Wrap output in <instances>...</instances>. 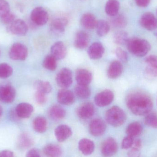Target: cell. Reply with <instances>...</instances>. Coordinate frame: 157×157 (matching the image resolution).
Returning a JSON list of instances; mask_svg holds the SVG:
<instances>
[{
  "mask_svg": "<svg viewBox=\"0 0 157 157\" xmlns=\"http://www.w3.org/2000/svg\"><path fill=\"white\" fill-rule=\"evenodd\" d=\"M126 102L130 110L137 116L147 115L153 108L151 98L143 92L131 93L127 96Z\"/></svg>",
  "mask_w": 157,
  "mask_h": 157,
  "instance_id": "6da1fadb",
  "label": "cell"
},
{
  "mask_svg": "<svg viewBox=\"0 0 157 157\" xmlns=\"http://www.w3.org/2000/svg\"><path fill=\"white\" fill-rule=\"evenodd\" d=\"M126 45L129 51L138 57L145 56L151 49V45L147 41L138 38L129 39Z\"/></svg>",
  "mask_w": 157,
  "mask_h": 157,
  "instance_id": "7a4b0ae2",
  "label": "cell"
},
{
  "mask_svg": "<svg viewBox=\"0 0 157 157\" xmlns=\"http://www.w3.org/2000/svg\"><path fill=\"white\" fill-rule=\"evenodd\" d=\"M105 117L109 124L116 127L121 126L126 120L125 112L117 106H114L107 111Z\"/></svg>",
  "mask_w": 157,
  "mask_h": 157,
  "instance_id": "3957f363",
  "label": "cell"
},
{
  "mask_svg": "<svg viewBox=\"0 0 157 157\" xmlns=\"http://www.w3.org/2000/svg\"><path fill=\"white\" fill-rule=\"evenodd\" d=\"M28 53L27 48L24 44L15 43L10 48L9 55L12 60L24 61L27 57Z\"/></svg>",
  "mask_w": 157,
  "mask_h": 157,
  "instance_id": "277c9868",
  "label": "cell"
},
{
  "mask_svg": "<svg viewBox=\"0 0 157 157\" xmlns=\"http://www.w3.org/2000/svg\"><path fill=\"white\" fill-rule=\"evenodd\" d=\"M30 18L34 24L37 26H43L48 20V14L43 7H37L32 10Z\"/></svg>",
  "mask_w": 157,
  "mask_h": 157,
  "instance_id": "5b68a950",
  "label": "cell"
},
{
  "mask_svg": "<svg viewBox=\"0 0 157 157\" xmlns=\"http://www.w3.org/2000/svg\"><path fill=\"white\" fill-rule=\"evenodd\" d=\"M56 82L62 88H69L72 84V74L71 70L68 68L62 69L56 77Z\"/></svg>",
  "mask_w": 157,
  "mask_h": 157,
  "instance_id": "8992f818",
  "label": "cell"
},
{
  "mask_svg": "<svg viewBox=\"0 0 157 157\" xmlns=\"http://www.w3.org/2000/svg\"><path fill=\"white\" fill-rule=\"evenodd\" d=\"M114 99V94L112 91L108 89L98 93L95 97V103L100 107L108 106L112 102Z\"/></svg>",
  "mask_w": 157,
  "mask_h": 157,
  "instance_id": "52a82bcc",
  "label": "cell"
},
{
  "mask_svg": "<svg viewBox=\"0 0 157 157\" xmlns=\"http://www.w3.org/2000/svg\"><path fill=\"white\" fill-rule=\"evenodd\" d=\"M140 23L142 27L148 30H155L157 28V18L150 12H146L142 15Z\"/></svg>",
  "mask_w": 157,
  "mask_h": 157,
  "instance_id": "ba28073f",
  "label": "cell"
},
{
  "mask_svg": "<svg viewBox=\"0 0 157 157\" xmlns=\"http://www.w3.org/2000/svg\"><path fill=\"white\" fill-rule=\"evenodd\" d=\"M16 96V91L13 86L9 85L0 87V100L5 103H12Z\"/></svg>",
  "mask_w": 157,
  "mask_h": 157,
  "instance_id": "9c48e42d",
  "label": "cell"
},
{
  "mask_svg": "<svg viewBox=\"0 0 157 157\" xmlns=\"http://www.w3.org/2000/svg\"><path fill=\"white\" fill-rule=\"evenodd\" d=\"M8 29L11 33L14 35L23 36L26 34L28 28L27 25L24 20L17 19L9 24Z\"/></svg>",
  "mask_w": 157,
  "mask_h": 157,
  "instance_id": "30bf717a",
  "label": "cell"
},
{
  "mask_svg": "<svg viewBox=\"0 0 157 157\" xmlns=\"http://www.w3.org/2000/svg\"><path fill=\"white\" fill-rule=\"evenodd\" d=\"M101 153L105 156H111L117 153L118 144L116 141L112 138L106 139L101 146Z\"/></svg>",
  "mask_w": 157,
  "mask_h": 157,
  "instance_id": "8fae6325",
  "label": "cell"
},
{
  "mask_svg": "<svg viewBox=\"0 0 157 157\" xmlns=\"http://www.w3.org/2000/svg\"><path fill=\"white\" fill-rule=\"evenodd\" d=\"M106 129L105 123L100 119H94L90 124L89 131L93 136H101L105 132Z\"/></svg>",
  "mask_w": 157,
  "mask_h": 157,
  "instance_id": "7c38bea8",
  "label": "cell"
},
{
  "mask_svg": "<svg viewBox=\"0 0 157 157\" xmlns=\"http://www.w3.org/2000/svg\"><path fill=\"white\" fill-rule=\"evenodd\" d=\"M68 20L65 18L59 17L52 20L50 24V29L54 34L60 35L65 31Z\"/></svg>",
  "mask_w": 157,
  "mask_h": 157,
  "instance_id": "4fadbf2b",
  "label": "cell"
},
{
  "mask_svg": "<svg viewBox=\"0 0 157 157\" xmlns=\"http://www.w3.org/2000/svg\"><path fill=\"white\" fill-rule=\"evenodd\" d=\"M58 100L63 105H70L72 104L75 100L74 94L66 88L61 89L58 94Z\"/></svg>",
  "mask_w": 157,
  "mask_h": 157,
  "instance_id": "5bb4252c",
  "label": "cell"
},
{
  "mask_svg": "<svg viewBox=\"0 0 157 157\" xmlns=\"http://www.w3.org/2000/svg\"><path fill=\"white\" fill-rule=\"evenodd\" d=\"M95 109L94 105L87 102L82 104L78 108L77 114L79 118L87 119L91 118L95 113Z\"/></svg>",
  "mask_w": 157,
  "mask_h": 157,
  "instance_id": "9a60e30c",
  "label": "cell"
},
{
  "mask_svg": "<svg viewBox=\"0 0 157 157\" xmlns=\"http://www.w3.org/2000/svg\"><path fill=\"white\" fill-rule=\"evenodd\" d=\"M33 110L34 108L31 104L27 103H22L17 106L15 112L18 118L27 119L30 117Z\"/></svg>",
  "mask_w": 157,
  "mask_h": 157,
  "instance_id": "2e32d148",
  "label": "cell"
},
{
  "mask_svg": "<svg viewBox=\"0 0 157 157\" xmlns=\"http://www.w3.org/2000/svg\"><path fill=\"white\" fill-rule=\"evenodd\" d=\"M145 62L147 64L146 73L151 77H157V56L151 55L146 58Z\"/></svg>",
  "mask_w": 157,
  "mask_h": 157,
  "instance_id": "e0dca14e",
  "label": "cell"
},
{
  "mask_svg": "<svg viewBox=\"0 0 157 157\" xmlns=\"http://www.w3.org/2000/svg\"><path fill=\"white\" fill-rule=\"evenodd\" d=\"M51 54L57 60L64 59L67 54V49L62 41L54 43L51 49Z\"/></svg>",
  "mask_w": 157,
  "mask_h": 157,
  "instance_id": "ac0fdd59",
  "label": "cell"
},
{
  "mask_svg": "<svg viewBox=\"0 0 157 157\" xmlns=\"http://www.w3.org/2000/svg\"><path fill=\"white\" fill-rule=\"evenodd\" d=\"M104 53V49L101 43L95 42L92 43L88 49V54L92 60H98L101 58Z\"/></svg>",
  "mask_w": 157,
  "mask_h": 157,
  "instance_id": "d6986e66",
  "label": "cell"
},
{
  "mask_svg": "<svg viewBox=\"0 0 157 157\" xmlns=\"http://www.w3.org/2000/svg\"><path fill=\"white\" fill-rule=\"evenodd\" d=\"M72 134L70 127L66 125L58 126L55 130V135L59 142H63L70 138Z\"/></svg>",
  "mask_w": 157,
  "mask_h": 157,
  "instance_id": "ffe728a7",
  "label": "cell"
},
{
  "mask_svg": "<svg viewBox=\"0 0 157 157\" xmlns=\"http://www.w3.org/2000/svg\"><path fill=\"white\" fill-rule=\"evenodd\" d=\"M76 80L78 84L88 86L92 80V75L86 69H79L76 72Z\"/></svg>",
  "mask_w": 157,
  "mask_h": 157,
  "instance_id": "44dd1931",
  "label": "cell"
},
{
  "mask_svg": "<svg viewBox=\"0 0 157 157\" xmlns=\"http://www.w3.org/2000/svg\"><path fill=\"white\" fill-rule=\"evenodd\" d=\"M123 67L121 62L115 61L111 63L108 71V76L111 79L118 78L122 73Z\"/></svg>",
  "mask_w": 157,
  "mask_h": 157,
  "instance_id": "7402d4cb",
  "label": "cell"
},
{
  "mask_svg": "<svg viewBox=\"0 0 157 157\" xmlns=\"http://www.w3.org/2000/svg\"><path fill=\"white\" fill-rule=\"evenodd\" d=\"M89 41V36L87 33L85 31H78L75 37V46L77 49H83L87 47Z\"/></svg>",
  "mask_w": 157,
  "mask_h": 157,
  "instance_id": "603a6c76",
  "label": "cell"
},
{
  "mask_svg": "<svg viewBox=\"0 0 157 157\" xmlns=\"http://www.w3.org/2000/svg\"><path fill=\"white\" fill-rule=\"evenodd\" d=\"M97 21L94 15L90 13L84 14L80 18V23L83 27L92 29L96 27Z\"/></svg>",
  "mask_w": 157,
  "mask_h": 157,
  "instance_id": "cb8c5ba5",
  "label": "cell"
},
{
  "mask_svg": "<svg viewBox=\"0 0 157 157\" xmlns=\"http://www.w3.org/2000/svg\"><path fill=\"white\" fill-rule=\"evenodd\" d=\"M78 148L81 153L85 155H91L94 150V143L88 139H81L78 143Z\"/></svg>",
  "mask_w": 157,
  "mask_h": 157,
  "instance_id": "d4e9b609",
  "label": "cell"
},
{
  "mask_svg": "<svg viewBox=\"0 0 157 157\" xmlns=\"http://www.w3.org/2000/svg\"><path fill=\"white\" fill-rule=\"evenodd\" d=\"M49 116L54 120H60L63 119L66 115L65 110L59 105H54L50 108Z\"/></svg>",
  "mask_w": 157,
  "mask_h": 157,
  "instance_id": "484cf974",
  "label": "cell"
},
{
  "mask_svg": "<svg viewBox=\"0 0 157 157\" xmlns=\"http://www.w3.org/2000/svg\"><path fill=\"white\" fill-rule=\"evenodd\" d=\"M143 128L140 123L135 122L130 124L126 128L127 135L134 137L139 136L143 132Z\"/></svg>",
  "mask_w": 157,
  "mask_h": 157,
  "instance_id": "4316f807",
  "label": "cell"
},
{
  "mask_svg": "<svg viewBox=\"0 0 157 157\" xmlns=\"http://www.w3.org/2000/svg\"><path fill=\"white\" fill-rule=\"evenodd\" d=\"M120 7V2L118 0H109L105 6V12L108 15L114 16L118 14Z\"/></svg>",
  "mask_w": 157,
  "mask_h": 157,
  "instance_id": "83f0119b",
  "label": "cell"
},
{
  "mask_svg": "<svg viewBox=\"0 0 157 157\" xmlns=\"http://www.w3.org/2000/svg\"><path fill=\"white\" fill-rule=\"evenodd\" d=\"M33 127L37 132L39 133L45 132L48 128L47 120L43 117H37L33 121Z\"/></svg>",
  "mask_w": 157,
  "mask_h": 157,
  "instance_id": "f1b7e54d",
  "label": "cell"
},
{
  "mask_svg": "<svg viewBox=\"0 0 157 157\" xmlns=\"http://www.w3.org/2000/svg\"><path fill=\"white\" fill-rule=\"evenodd\" d=\"M43 152L48 157L60 156L62 153L61 147L55 144H49L46 146L43 149Z\"/></svg>",
  "mask_w": 157,
  "mask_h": 157,
  "instance_id": "f546056e",
  "label": "cell"
},
{
  "mask_svg": "<svg viewBox=\"0 0 157 157\" xmlns=\"http://www.w3.org/2000/svg\"><path fill=\"white\" fill-rule=\"evenodd\" d=\"M33 138L28 134H22L18 139V145L22 149H27L33 145Z\"/></svg>",
  "mask_w": 157,
  "mask_h": 157,
  "instance_id": "4dcf8cb0",
  "label": "cell"
},
{
  "mask_svg": "<svg viewBox=\"0 0 157 157\" xmlns=\"http://www.w3.org/2000/svg\"><path fill=\"white\" fill-rule=\"evenodd\" d=\"M96 28L97 34L99 37H104L109 31V24L106 20L101 19L97 21Z\"/></svg>",
  "mask_w": 157,
  "mask_h": 157,
  "instance_id": "1f68e13d",
  "label": "cell"
},
{
  "mask_svg": "<svg viewBox=\"0 0 157 157\" xmlns=\"http://www.w3.org/2000/svg\"><path fill=\"white\" fill-rule=\"evenodd\" d=\"M75 92L78 97L83 99L88 98L90 95V90L88 86L78 84L75 88Z\"/></svg>",
  "mask_w": 157,
  "mask_h": 157,
  "instance_id": "d6a6232c",
  "label": "cell"
},
{
  "mask_svg": "<svg viewBox=\"0 0 157 157\" xmlns=\"http://www.w3.org/2000/svg\"><path fill=\"white\" fill-rule=\"evenodd\" d=\"M129 39L128 33L124 31H118L113 36V41L118 45L126 44Z\"/></svg>",
  "mask_w": 157,
  "mask_h": 157,
  "instance_id": "836d02e7",
  "label": "cell"
},
{
  "mask_svg": "<svg viewBox=\"0 0 157 157\" xmlns=\"http://www.w3.org/2000/svg\"><path fill=\"white\" fill-rule=\"evenodd\" d=\"M34 86L37 91L43 92L46 94L50 93L52 90V87L48 82L38 80L35 83Z\"/></svg>",
  "mask_w": 157,
  "mask_h": 157,
  "instance_id": "e575fe53",
  "label": "cell"
},
{
  "mask_svg": "<svg viewBox=\"0 0 157 157\" xmlns=\"http://www.w3.org/2000/svg\"><path fill=\"white\" fill-rule=\"evenodd\" d=\"M57 60L52 54L48 55L43 61V67L50 71H54L57 67Z\"/></svg>",
  "mask_w": 157,
  "mask_h": 157,
  "instance_id": "d590c367",
  "label": "cell"
},
{
  "mask_svg": "<svg viewBox=\"0 0 157 157\" xmlns=\"http://www.w3.org/2000/svg\"><path fill=\"white\" fill-rule=\"evenodd\" d=\"M111 22L113 26L118 28H122L127 25V20L124 16L122 15H116L112 16Z\"/></svg>",
  "mask_w": 157,
  "mask_h": 157,
  "instance_id": "8d00e7d4",
  "label": "cell"
},
{
  "mask_svg": "<svg viewBox=\"0 0 157 157\" xmlns=\"http://www.w3.org/2000/svg\"><path fill=\"white\" fill-rule=\"evenodd\" d=\"M142 141L140 139H136L134 141L131 150L128 153V155L130 157L140 156V150L142 148Z\"/></svg>",
  "mask_w": 157,
  "mask_h": 157,
  "instance_id": "74e56055",
  "label": "cell"
},
{
  "mask_svg": "<svg viewBox=\"0 0 157 157\" xmlns=\"http://www.w3.org/2000/svg\"><path fill=\"white\" fill-rule=\"evenodd\" d=\"M13 73V69L6 63L0 64V78H6L10 77Z\"/></svg>",
  "mask_w": 157,
  "mask_h": 157,
  "instance_id": "f35d334b",
  "label": "cell"
},
{
  "mask_svg": "<svg viewBox=\"0 0 157 157\" xmlns=\"http://www.w3.org/2000/svg\"><path fill=\"white\" fill-rule=\"evenodd\" d=\"M145 118V123L147 125L152 128L157 129V115L151 113L147 114Z\"/></svg>",
  "mask_w": 157,
  "mask_h": 157,
  "instance_id": "ab89813d",
  "label": "cell"
},
{
  "mask_svg": "<svg viewBox=\"0 0 157 157\" xmlns=\"http://www.w3.org/2000/svg\"><path fill=\"white\" fill-rule=\"evenodd\" d=\"M10 13V6L6 0H0V19Z\"/></svg>",
  "mask_w": 157,
  "mask_h": 157,
  "instance_id": "60d3db41",
  "label": "cell"
},
{
  "mask_svg": "<svg viewBox=\"0 0 157 157\" xmlns=\"http://www.w3.org/2000/svg\"><path fill=\"white\" fill-rule=\"evenodd\" d=\"M134 141V137L127 135L123 140L121 144L122 148L124 149H128L131 148L132 146Z\"/></svg>",
  "mask_w": 157,
  "mask_h": 157,
  "instance_id": "b9f144b4",
  "label": "cell"
},
{
  "mask_svg": "<svg viewBox=\"0 0 157 157\" xmlns=\"http://www.w3.org/2000/svg\"><path fill=\"white\" fill-rule=\"evenodd\" d=\"M115 53L118 59L123 62H126L128 61V54L122 49L120 48H117L115 51Z\"/></svg>",
  "mask_w": 157,
  "mask_h": 157,
  "instance_id": "7bdbcfd3",
  "label": "cell"
},
{
  "mask_svg": "<svg viewBox=\"0 0 157 157\" xmlns=\"http://www.w3.org/2000/svg\"><path fill=\"white\" fill-rule=\"evenodd\" d=\"M36 101L38 104L42 105L46 102V94L40 91H37L35 95Z\"/></svg>",
  "mask_w": 157,
  "mask_h": 157,
  "instance_id": "ee69618b",
  "label": "cell"
},
{
  "mask_svg": "<svg viewBox=\"0 0 157 157\" xmlns=\"http://www.w3.org/2000/svg\"><path fill=\"white\" fill-rule=\"evenodd\" d=\"M1 20H2V22L4 24L9 25L12 23L14 20H15V17L13 14L10 13L5 16L4 17L2 18Z\"/></svg>",
  "mask_w": 157,
  "mask_h": 157,
  "instance_id": "f6af8a7d",
  "label": "cell"
},
{
  "mask_svg": "<svg viewBox=\"0 0 157 157\" xmlns=\"http://www.w3.org/2000/svg\"><path fill=\"white\" fill-rule=\"evenodd\" d=\"M26 156L27 157H39L40 156V153L38 149H36V148H33L27 152Z\"/></svg>",
  "mask_w": 157,
  "mask_h": 157,
  "instance_id": "bcb514c9",
  "label": "cell"
},
{
  "mask_svg": "<svg viewBox=\"0 0 157 157\" xmlns=\"http://www.w3.org/2000/svg\"><path fill=\"white\" fill-rule=\"evenodd\" d=\"M151 0H135L136 3L138 6L141 7H147L149 5Z\"/></svg>",
  "mask_w": 157,
  "mask_h": 157,
  "instance_id": "7dc6e473",
  "label": "cell"
},
{
  "mask_svg": "<svg viewBox=\"0 0 157 157\" xmlns=\"http://www.w3.org/2000/svg\"><path fill=\"white\" fill-rule=\"evenodd\" d=\"M13 153L9 150H4L0 152V157H13Z\"/></svg>",
  "mask_w": 157,
  "mask_h": 157,
  "instance_id": "c3c4849f",
  "label": "cell"
},
{
  "mask_svg": "<svg viewBox=\"0 0 157 157\" xmlns=\"http://www.w3.org/2000/svg\"><path fill=\"white\" fill-rule=\"evenodd\" d=\"M2 113V107H1V106H0V117H1Z\"/></svg>",
  "mask_w": 157,
  "mask_h": 157,
  "instance_id": "681fc988",
  "label": "cell"
},
{
  "mask_svg": "<svg viewBox=\"0 0 157 157\" xmlns=\"http://www.w3.org/2000/svg\"></svg>",
  "mask_w": 157,
  "mask_h": 157,
  "instance_id": "f907efd6",
  "label": "cell"
},
{
  "mask_svg": "<svg viewBox=\"0 0 157 157\" xmlns=\"http://www.w3.org/2000/svg\"></svg>",
  "mask_w": 157,
  "mask_h": 157,
  "instance_id": "816d5d0a",
  "label": "cell"
}]
</instances>
